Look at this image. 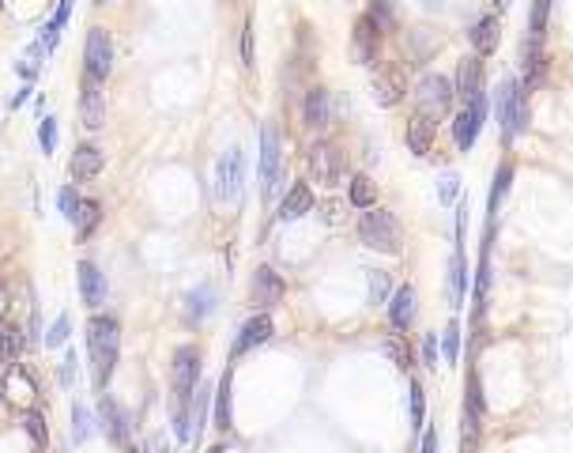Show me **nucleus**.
I'll list each match as a JSON object with an SVG mask.
<instances>
[{"label":"nucleus","instance_id":"1","mask_svg":"<svg viewBox=\"0 0 573 453\" xmlns=\"http://www.w3.org/2000/svg\"><path fill=\"white\" fill-rule=\"evenodd\" d=\"M87 359H91V382H95L99 393H106L121 359V321L114 314H95L87 321Z\"/></svg>","mask_w":573,"mask_h":453},{"label":"nucleus","instance_id":"2","mask_svg":"<svg viewBox=\"0 0 573 453\" xmlns=\"http://www.w3.org/2000/svg\"><path fill=\"white\" fill-rule=\"evenodd\" d=\"M494 114H498V129H502V144H513L517 136L528 133V91L521 87L517 76H506L494 91Z\"/></svg>","mask_w":573,"mask_h":453},{"label":"nucleus","instance_id":"3","mask_svg":"<svg viewBox=\"0 0 573 453\" xmlns=\"http://www.w3.org/2000/svg\"><path fill=\"white\" fill-rule=\"evenodd\" d=\"M359 242L374 253H389V257H396V253H404V223L396 220V212L374 205L359 215Z\"/></svg>","mask_w":573,"mask_h":453},{"label":"nucleus","instance_id":"4","mask_svg":"<svg viewBox=\"0 0 573 453\" xmlns=\"http://www.w3.org/2000/svg\"><path fill=\"white\" fill-rule=\"evenodd\" d=\"M200 374H204V352H200L196 344H181V348H174V362H170L174 408H189L193 393L200 386Z\"/></svg>","mask_w":573,"mask_h":453},{"label":"nucleus","instance_id":"5","mask_svg":"<svg viewBox=\"0 0 573 453\" xmlns=\"http://www.w3.org/2000/svg\"><path fill=\"white\" fill-rule=\"evenodd\" d=\"M306 167H309V181H317L325 189H336L347 181V155L340 144L332 140H313L306 152Z\"/></svg>","mask_w":573,"mask_h":453},{"label":"nucleus","instance_id":"6","mask_svg":"<svg viewBox=\"0 0 573 453\" xmlns=\"http://www.w3.org/2000/svg\"><path fill=\"white\" fill-rule=\"evenodd\" d=\"M415 106L419 110L415 114H422V118H430L434 125L438 121H446L449 114H453V99H456V91H453V80L449 76H441V72H427L419 83H415Z\"/></svg>","mask_w":573,"mask_h":453},{"label":"nucleus","instance_id":"7","mask_svg":"<svg viewBox=\"0 0 573 453\" xmlns=\"http://www.w3.org/2000/svg\"><path fill=\"white\" fill-rule=\"evenodd\" d=\"M487 114H491L487 91H479L475 99H468V102L453 114V144H456V152L468 155V152L475 148V140H479V133H483V125H487Z\"/></svg>","mask_w":573,"mask_h":453},{"label":"nucleus","instance_id":"8","mask_svg":"<svg viewBox=\"0 0 573 453\" xmlns=\"http://www.w3.org/2000/svg\"><path fill=\"white\" fill-rule=\"evenodd\" d=\"M280 181H283V140L280 129L268 121L261 129V193L265 201H272L280 193Z\"/></svg>","mask_w":573,"mask_h":453},{"label":"nucleus","instance_id":"9","mask_svg":"<svg viewBox=\"0 0 573 453\" xmlns=\"http://www.w3.org/2000/svg\"><path fill=\"white\" fill-rule=\"evenodd\" d=\"M99 431L106 434V442L117 449L133 442V415H128V408L109 389L99 393Z\"/></svg>","mask_w":573,"mask_h":453},{"label":"nucleus","instance_id":"10","mask_svg":"<svg viewBox=\"0 0 573 453\" xmlns=\"http://www.w3.org/2000/svg\"><path fill=\"white\" fill-rule=\"evenodd\" d=\"M109 72H114V39L106 27H91L83 42V76L106 83Z\"/></svg>","mask_w":573,"mask_h":453},{"label":"nucleus","instance_id":"11","mask_svg":"<svg viewBox=\"0 0 573 453\" xmlns=\"http://www.w3.org/2000/svg\"><path fill=\"white\" fill-rule=\"evenodd\" d=\"M283 295H287V280L272 265H256L253 280H249V302L256 306V310L268 314V310H275V306L283 302Z\"/></svg>","mask_w":573,"mask_h":453},{"label":"nucleus","instance_id":"12","mask_svg":"<svg viewBox=\"0 0 573 453\" xmlns=\"http://www.w3.org/2000/svg\"><path fill=\"white\" fill-rule=\"evenodd\" d=\"M275 336V321H272V314H265V310H256L253 318H246L242 321V329H238V336H234V348H230V367L242 355H249V352H256L261 344H268Z\"/></svg>","mask_w":573,"mask_h":453},{"label":"nucleus","instance_id":"13","mask_svg":"<svg viewBox=\"0 0 573 453\" xmlns=\"http://www.w3.org/2000/svg\"><path fill=\"white\" fill-rule=\"evenodd\" d=\"M369 91H374V102L378 106H400L404 95H408V72L400 65H378L374 68V80H369Z\"/></svg>","mask_w":573,"mask_h":453},{"label":"nucleus","instance_id":"14","mask_svg":"<svg viewBox=\"0 0 573 453\" xmlns=\"http://www.w3.org/2000/svg\"><path fill=\"white\" fill-rule=\"evenodd\" d=\"M381 39H385V34L369 23L366 15H359L355 27H351V57H355V65L378 68L381 65Z\"/></svg>","mask_w":573,"mask_h":453},{"label":"nucleus","instance_id":"15","mask_svg":"<svg viewBox=\"0 0 573 453\" xmlns=\"http://www.w3.org/2000/svg\"><path fill=\"white\" fill-rule=\"evenodd\" d=\"M483 420H487V396H483V386H479V370H468V382H464V446L479 442Z\"/></svg>","mask_w":573,"mask_h":453},{"label":"nucleus","instance_id":"16","mask_svg":"<svg viewBox=\"0 0 573 453\" xmlns=\"http://www.w3.org/2000/svg\"><path fill=\"white\" fill-rule=\"evenodd\" d=\"M242 181H246V152L230 148L215 167V196L219 201H234L242 193Z\"/></svg>","mask_w":573,"mask_h":453},{"label":"nucleus","instance_id":"17","mask_svg":"<svg viewBox=\"0 0 573 453\" xmlns=\"http://www.w3.org/2000/svg\"><path fill=\"white\" fill-rule=\"evenodd\" d=\"M102 87L106 83L91 80V76L80 80V121H83L87 133H99L106 125V91Z\"/></svg>","mask_w":573,"mask_h":453},{"label":"nucleus","instance_id":"18","mask_svg":"<svg viewBox=\"0 0 573 453\" xmlns=\"http://www.w3.org/2000/svg\"><path fill=\"white\" fill-rule=\"evenodd\" d=\"M76 283H80V299L87 310H102L106 299H109V283H106V272L95 261H80L76 265Z\"/></svg>","mask_w":573,"mask_h":453},{"label":"nucleus","instance_id":"19","mask_svg":"<svg viewBox=\"0 0 573 453\" xmlns=\"http://www.w3.org/2000/svg\"><path fill=\"white\" fill-rule=\"evenodd\" d=\"M491 239H494V223L487 227L483 253H479L475 280H472V321H475V325L483 321V314H487V299H491Z\"/></svg>","mask_w":573,"mask_h":453},{"label":"nucleus","instance_id":"20","mask_svg":"<svg viewBox=\"0 0 573 453\" xmlns=\"http://www.w3.org/2000/svg\"><path fill=\"white\" fill-rule=\"evenodd\" d=\"M106 170V152L99 148V144H76V152H72L68 159V174L76 186H83V181H95L99 174Z\"/></svg>","mask_w":573,"mask_h":453},{"label":"nucleus","instance_id":"21","mask_svg":"<svg viewBox=\"0 0 573 453\" xmlns=\"http://www.w3.org/2000/svg\"><path fill=\"white\" fill-rule=\"evenodd\" d=\"M313 208H317V196H313V186H309V181H294V186L283 193L280 208H275V220H280V223H299L302 215H309Z\"/></svg>","mask_w":573,"mask_h":453},{"label":"nucleus","instance_id":"22","mask_svg":"<svg viewBox=\"0 0 573 453\" xmlns=\"http://www.w3.org/2000/svg\"><path fill=\"white\" fill-rule=\"evenodd\" d=\"M212 420L219 431H234V367L223 370V378L212 386Z\"/></svg>","mask_w":573,"mask_h":453},{"label":"nucleus","instance_id":"23","mask_svg":"<svg viewBox=\"0 0 573 453\" xmlns=\"http://www.w3.org/2000/svg\"><path fill=\"white\" fill-rule=\"evenodd\" d=\"M389 325H393V333H408L412 325H415V314H419V295H415V287L412 283H400L396 292L389 295Z\"/></svg>","mask_w":573,"mask_h":453},{"label":"nucleus","instance_id":"24","mask_svg":"<svg viewBox=\"0 0 573 453\" xmlns=\"http://www.w3.org/2000/svg\"><path fill=\"white\" fill-rule=\"evenodd\" d=\"M302 125L313 133H321L332 125V95H328V87L321 83H313L306 91V99H302Z\"/></svg>","mask_w":573,"mask_h":453},{"label":"nucleus","instance_id":"25","mask_svg":"<svg viewBox=\"0 0 573 453\" xmlns=\"http://www.w3.org/2000/svg\"><path fill=\"white\" fill-rule=\"evenodd\" d=\"M483 57H475V53H468V57H460L456 65V76H453V91H456V99L460 102H468L475 99L479 91H483Z\"/></svg>","mask_w":573,"mask_h":453},{"label":"nucleus","instance_id":"26","mask_svg":"<svg viewBox=\"0 0 573 453\" xmlns=\"http://www.w3.org/2000/svg\"><path fill=\"white\" fill-rule=\"evenodd\" d=\"M468 42H472V53L475 57H491L502 42V20L498 15H479V20L468 27Z\"/></svg>","mask_w":573,"mask_h":453},{"label":"nucleus","instance_id":"27","mask_svg":"<svg viewBox=\"0 0 573 453\" xmlns=\"http://www.w3.org/2000/svg\"><path fill=\"white\" fill-rule=\"evenodd\" d=\"M434 140H438V125L430 118H422V114H412L408 129H404V144H408V152L419 155V159H427L434 152Z\"/></svg>","mask_w":573,"mask_h":453},{"label":"nucleus","instance_id":"28","mask_svg":"<svg viewBox=\"0 0 573 453\" xmlns=\"http://www.w3.org/2000/svg\"><path fill=\"white\" fill-rule=\"evenodd\" d=\"M215 306H219L215 287L212 283H196L193 292L185 295V321H189V325H204L215 314Z\"/></svg>","mask_w":573,"mask_h":453},{"label":"nucleus","instance_id":"29","mask_svg":"<svg viewBox=\"0 0 573 453\" xmlns=\"http://www.w3.org/2000/svg\"><path fill=\"white\" fill-rule=\"evenodd\" d=\"M468 257H464V246H453V257H449V306L460 310L468 299Z\"/></svg>","mask_w":573,"mask_h":453},{"label":"nucleus","instance_id":"30","mask_svg":"<svg viewBox=\"0 0 573 453\" xmlns=\"http://www.w3.org/2000/svg\"><path fill=\"white\" fill-rule=\"evenodd\" d=\"M347 205L359 208V212L374 208L378 205V181L369 178V174H351L347 178Z\"/></svg>","mask_w":573,"mask_h":453},{"label":"nucleus","instance_id":"31","mask_svg":"<svg viewBox=\"0 0 573 453\" xmlns=\"http://www.w3.org/2000/svg\"><path fill=\"white\" fill-rule=\"evenodd\" d=\"M513 178H517V167L506 159L502 167L494 170V186H491V205H487V215H491V223L498 220V212H502V205H506V196H509V189H513Z\"/></svg>","mask_w":573,"mask_h":453},{"label":"nucleus","instance_id":"32","mask_svg":"<svg viewBox=\"0 0 573 453\" xmlns=\"http://www.w3.org/2000/svg\"><path fill=\"white\" fill-rule=\"evenodd\" d=\"M102 215H106V212H102V205L95 201V196H83L80 212H76V223H72V227H76V239H80V242H87L91 234L102 227Z\"/></svg>","mask_w":573,"mask_h":453},{"label":"nucleus","instance_id":"33","mask_svg":"<svg viewBox=\"0 0 573 453\" xmlns=\"http://www.w3.org/2000/svg\"><path fill=\"white\" fill-rule=\"evenodd\" d=\"M551 4H554V0H532V12H528V46H543L547 42Z\"/></svg>","mask_w":573,"mask_h":453},{"label":"nucleus","instance_id":"34","mask_svg":"<svg viewBox=\"0 0 573 453\" xmlns=\"http://www.w3.org/2000/svg\"><path fill=\"white\" fill-rule=\"evenodd\" d=\"M460 333H464V329H460V321L449 318V325H446V329H441V336H438L441 359H446L449 367H456V362H460Z\"/></svg>","mask_w":573,"mask_h":453},{"label":"nucleus","instance_id":"35","mask_svg":"<svg viewBox=\"0 0 573 453\" xmlns=\"http://www.w3.org/2000/svg\"><path fill=\"white\" fill-rule=\"evenodd\" d=\"M381 352L393 359V367H396V370H412V367H415V355H412V348H408V344H404V336H400V333L385 336Z\"/></svg>","mask_w":573,"mask_h":453},{"label":"nucleus","instance_id":"36","mask_svg":"<svg viewBox=\"0 0 573 453\" xmlns=\"http://www.w3.org/2000/svg\"><path fill=\"white\" fill-rule=\"evenodd\" d=\"M23 431L30 434V442L39 446V449L49 446V423H46V412L42 408H27L23 412Z\"/></svg>","mask_w":573,"mask_h":453},{"label":"nucleus","instance_id":"37","mask_svg":"<svg viewBox=\"0 0 573 453\" xmlns=\"http://www.w3.org/2000/svg\"><path fill=\"white\" fill-rule=\"evenodd\" d=\"M91 434H95V415H91V408L87 405H72V442L76 446H83Z\"/></svg>","mask_w":573,"mask_h":453},{"label":"nucleus","instance_id":"38","mask_svg":"<svg viewBox=\"0 0 573 453\" xmlns=\"http://www.w3.org/2000/svg\"><path fill=\"white\" fill-rule=\"evenodd\" d=\"M408 412H412V431H422V423H427V393H422L419 378L408 382Z\"/></svg>","mask_w":573,"mask_h":453},{"label":"nucleus","instance_id":"39","mask_svg":"<svg viewBox=\"0 0 573 453\" xmlns=\"http://www.w3.org/2000/svg\"><path fill=\"white\" fill-rule=\"evenodd\" d=\"M366 20L374 23L381 34H393V30H396V12H393V4H389V0H369Z\"/></svg>","mask_w":573,"mask_h":453},{"label":"nucleus","instance_id":"40","mask_svg":"<svg viewBox=\"0 0 573 453\" xmlns=\"http://www.w3.org/2000/svg\"><path fill=\"white\" fill-rule=\"evenodd\" d=\"M366 280H369V306L389 302V295H393L389 272H385V268H369V272H366Z\"/></svg>","mask_w":573,"mask_h":453},{"label":"nucleus","instance_id":"41","mask_svg":"<svg viewBox=\"0 0 573 453\" xmlns=\"http://www.w3.org/2000/svg\"><path fill=\"white\" fill-rule=\"evenodd\" d=\"M57 140H61V133H57V118H53V114H42V121H39V148H42V155H53V152H57Z\"/></svg>","mask_w":573,"mask_h":453},{"label":"nucleus","instance_id":"42","mask_svg":"<svg viewBox=\"0 0 573 453\" xmlns=\"http://www.w3.org/2000/svg\"><path fill=\"white\" fill-rule=\"evenodd\" d=\"M438 201L446 205V208H453L460 201V174L456 170H446V174L438 178Z\"/></svg>","mask_w":573,"mask_h":453},{"label":"nucleus","instance_id":"43","mask_svg":"<svg viewBox=\"0 0 573 453\" xmlns=\"http://www.w3.org/2000/svg\"><path fill=\"white\" fill-rule=\"evenodd\" d=\"M80 201H83V193L76 189V186H65V189H57V212L65 215L68 223H76V212H80Z\"/></svg>","mask_w":573,"mask_h":453},{"label":"nucleus","instance_id":"44","mask_svg":"<svg viewBox=\"0 0 573 453\" xmlns=\"http://www.w3.org/2000/svg\"><path fill=\"white\" fill-rule=\"evenodd\" d=\"M76 374H80V355H76V348H68V352H65V359H61L57 382H61L65 389H72V386H76Z\"/></svg>","mask_w":573,"mask_h":453},{"label":"nucleus","instance_id":"45","mask_svg":"<svg viewBox=\"0 0 573 453\" xmlns=\"http://www.w3.org/2000/svg\"><path fill=\"white\" fill-rule=\"evenodd\" d=\"M68 333H72V318L61 314V318L46 329V348H61V344H68Z\"/></svg>","mask_w":573,"mask_h":453},{"label":"nucleus","instance_id":"46","mask_svg":"<svg viewBox=\"0 0 573 453\" xmlns=\"http://www.w3.org/2000/svg\"><path fill=\"white\" fill-rule=\"evenodd\" d=\"M242 68H246V72L256 68V53H253V20L242 23Z\"/></svg>","mask_w":573,"mask_h":453},{"label":"nucleus","instance_id":"47","mask_svg":"<svg viewBox=\"0 0 573 453\" xmlns=\"http://www.w3.org/2000/svg\"><path fill=\"white\" fill-rule=\"evenodd\" d=\"M438 359H441L438 333H427V336H422V367H427V370H434V367H438Z\"/></svg>","mask_w":573,"mask_h":453},{"label":"nucleus","instance_id":"48","mask_svg":"<svg viewBox=\"0 0 573 453\" xmlns=\"http://www.w3.org/2000/svg\"><path fill=\"white\" fill-rule=\"evenodd\" d=\"M140 453H174V449H170V442H166V431L147 434L143 446H140Z\"/></svg>","mask_w":573,"mask_h":453},{"label":"nucleus","instance_id":"49","mask_svg":"<svg viewBox=\"0 0 573 453\" xmlns=\"http://www.w3.org/2000/svg\"><path fill=\"white\" fill-rule=\"evenodd\" d=\"M419 453H441V439H438V431H434V427H427V431H422Z\"/></svg>","mask_w":573,"mask_h":453},{"label":"nucleus","instance_id":"50","mask_svg":"<svg viewBox=\"0 0 573 453\" xmlns=\"http://www.w3.org/2000/svg\"><path fill=\"white\" fill-rule=\"evenodd\" d=\"M68 15H72V0H57V12H53V20H49V23L65 30V27H68Z\"/></svg>","mask_w":573,"mask_h":453},{"label":"nucleus","instance_id":"51","mask_svg":"<svg viewBox=\"0 0 573 453\" xmlns=\"http://www.w3.org/2000/svg\"><path fill=\"white\" fill-rule=\"evenodd\" d=\"M321 208V215H325V223H340V215H343V205L340 201H325V205H317Z\"/></svg>","mask_w":573,"mask_h":453},{"label":"nucleus","instance_id":"52","mask_svg":"<svg viewBox=\"0 0 573 453\" xmlns=\"http://www.w3.org/2000/svg\"><path fill=\"white\" fill-rule=\"evenodd\" d=\"M30 95H34V83H23V87H20V91H15V95H12V99H8V110H20V106H23V102H27Z\"/></svg>","mask_w":573,"mask_h":453},{"label":"nucleus","instance_id":"53","mask_svg":"<svg viewBox=\"0 0 573 453\" xmlns=\"http://www.w3.org/2000/svg\"><path fill=\"white\" fill-rule=\"evenodd\" d=\"M494 4H498V12H506V8L513 4V0H494Z\"/></svg>","mask_w":573,"mask_h":453},{"label":"nucleus","instance_id":"54","mask_svg":"<svg viewBox=\"0 0 573 453\" xmlns=\"http://www.w3.org/2000/svg\"><path fill=\"white\" fill-rule=\"evenodd\" d=\"M121 453H140V446H136V442H128V446H125Z\"/></svg>","mask_w":573,"mask_h":453},{"label":"nucleus","instance_id":"55","mask_svg":"<svg viewBox=\"0 0 573 453\" xmlns=\"http://www.w3.org/2000/svg\"><path fill=\"white\" fill-rule=\"evenodd\" d=\"M208 453H223V446H212V449H208Z\"/></svg>","mask_w":573,"mask_h":453},{"label":"nucleus","instance_id":"56","mask_svg":"<svg viewBox=\"0 0 573 453\" xmlns=\"http://www.w3.org/2000/svg\"><path fill=\"white\" fill-rule=\"evenodd\" d=\"M464 453H475V446H464Z\"/></svg>","mask_w":573,"mask_h":453},{"label":"nucleus","instance_id":"57","mask_svg":"<svg viewBox=\"0 0 573 453\" xmlns=\"http://www.w3.org/2000/svg\"><path fill=\"white\" fill-rule=\"evenodd\" d=\"M95 4H109V0H95Z\"/></svg>","mask_w":573,"mask_h":453}]
</instances>
